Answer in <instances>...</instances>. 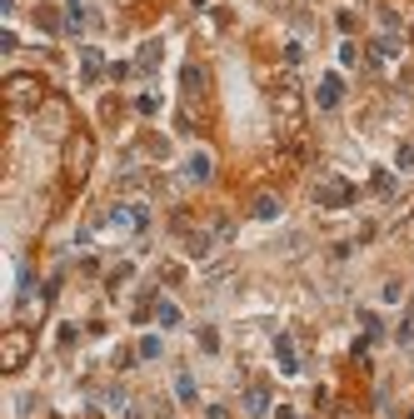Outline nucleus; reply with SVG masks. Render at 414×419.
Here are the masks:
<instances>
[{
    "label": "nucleus",
    "instance_id": "nucleus-1",
    "mask_svg": "<svg viewBox=\"0 0 414 419\" xmlns=\"http://www.w3.org/2000/svg\"><path fill=\"white\" fill-rule=\"evenodd\" d=\"M90 165H95V135L75 125L70 140H60V185L80 190L85 180H90Z\"/></svg>",
    "mask_w": 414,
    "mask_h": 419
},
{
    "label": "nucleus",
    "instance_id": "nucleus-2",
    "mask_svg": "<svg viewBox=\"0 0 414 419\" xmlns=\"http://www.w3.org/2000/svg\"><path fill=\"white\" fill-rule=\"evenodd\" d=\"M6 105H10V115H40V105H45V75L40 70H10L6 75Z\"/></svg>",
    "mask_w": 414,
    "mask_h": 419
},
{
    "label": "nucleus",
    "instance_id": "nucleus-3",
    "mask_svg": "<svg viewBox=\"0 0 414 419\" xmlns=\"http://www.w3.org/2000/svg\"><path fill=\"white\" fill-rule=\"evenodd\" d=\"M30 349H36V329H30V324H10L6 340H0V370H6V374H20L25 359H30Z\"/></svg>",
    "mask_w": 414,
    "mask_h": 419
},
{
    "label": "nucleus",
    "instance_id": "nucleus-4",
    "mask_svg": "<svg viewBox=\"0 0 414 419\" xmlns=\"http://www.w3.org/2000/svg\"><path fill=\"white\" fill-rule=\"evenodd\" d=\"M314 200H320V205H330V209H339V205H349V200H355V185L335 175V180H325V185L314 190Z\"/></svg>",
    "mask_w": 414,
    "mask_h": 419
},
{
    "label": "nucleus",
    "instance_id": "nucleus-5",
    "mask_svg": "<svg viewBox=\"0 0 414 419\" xmlns=\"http://www.w3.org/2000/svg\"><path fill=\"white\" fill-rule=\"evenodd\" d=\"M314 100H320V110H335V105L344 100V80H339V75H325L320 90H314Z\"/></svg>",
    "mask_w": 414,
    "mask_h": 419
},
{
    "label": "nucleus",
    "instance_id": "nucleus-6",
    "mask_svg": "<svg viewBox=\"0 0 414 419\" xmlns=\"http://www.w3.org/2000/svg\"><path fill=\"white\" fill-rule=\"evenodd\" d=\"M250 215H254V220H275V215H279V195H275V190H260V195L250 200Z\"/></svg>",
    "mask_w": 414,
    "mask_h": 419
},
{
    "label": "nucleus",
    "instance_id": "nucleus-7",
    "mask_svg": "<svg viewBox=\"0 0 414 419\" xmlns=\"http://www.w3.org/2000/svg\"><path fill=\"white\" fill-rule=\"evenodd\" d=\"M155 319H160L165 329H175L180 324V305H175V299H155Z\"/></svg>",
    "mask_w": 414,
    "mask_h": 419
},
{
    "label": "nucleus",
    "instance_id": "nucleus-8",
    "mask_svg": "<svg viewBox=\"0 0 414 419\" xmlns=\"http://www.w3.org/2000/svg\"><path fill=\"white\" fill-rule=\"evenodd\" d=\"M245 409L250 414H265L270 409V395H265V389H245Z\"/></svg>",
    "mask_w": 414,
    "mask_h": 419
},
{
    "label": "nucleus",
    "instance_id": "nucleus-9",
    "mask_svg": "<svg viewBox=\"0 0 414 419\" xmlns=\"http://www.w3.org/2000/svg\"><path fill=\"white\" fill-rule=\"evenodd\" d=\"M175 395L190 404V400H195V379H190V374H180V379H175Z\"/></svg>",
    "mask_w": 414,
    "mask_h": 419
},
{
    "label": "nucleus",
    "instance_id": "nucleus-10",
    "mask_svg": "<svg viewBox=\"0 0 414 419\" xmlns=\"http://www.w3.org/2000/svg\"><path fill=\"white\" fill-rule=\"evenodd\" d=\"M155 354H160V335H145L140 340V359H155Z\"/></svg>",
    "mask_w": 414,
    "mask_h": 419
},
{
    "label": "nucleus",
    "instance_id": "nucleus-11",
    "mask_svg": "<svg viewBox=\"0 0 414 419\" xmlns=\"http://www.w3.org/2000/svg\"><path fill=\"white\" fill-rule=\"evenodd\" d=\"M205 419H230V409H220V404H215V409H205Z\"/></svg>",
    "mask_w": 414,
    "mask_h": 419
},
{
    "label": "nucleus",
    "instance_id": "nucleus-12",
    "mask_svg": "<svg viewBox=\"0 0 414 419\" xmlns=\"http://www.w3.org/2000/svg\"><path fill=\"white\" fill-rule=\"evenodd\" d=\"M275 419H295V409H275Z\"/></svg>",
    "mask_w": 414,
    "mask_h": 419
}]
</instances>
